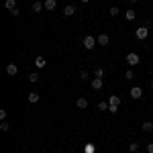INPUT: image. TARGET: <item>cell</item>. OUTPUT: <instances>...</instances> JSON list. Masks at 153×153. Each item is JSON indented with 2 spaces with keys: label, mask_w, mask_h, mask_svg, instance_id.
<instances>
[{
  "label": "cell",
  "mask_w": 153,
  "mask_h": 153,
  "mask_svg": "<svg viewBox=\"0 0 153 153\" xmlns=\"http://www.w3.org/2000/svg\"><path fill=\"white\" fill-rule=\"evenodd\" d=\"M82 45H84V49L92 51V49L98 45V39H96L94 35H86V37H84V41H82Z\"/></svg>",
  "instance_id": "cell-1"
},
{
  "label": "cell",
  "mask_w": 153,
  "mask_h": 153,
  "mask_svg": "<svg viewBox=\"0 0 153 153\" xmlns=\"http://www.w3.org/2000/svg\"><path fill=\"white\" fill-rule=\"evenodd\" d=\"M127 63H129V65H139V63H141V57H139V53H135V51L127 53Z\"/></svg>",
  "instance_id": "cell-2"
},
{
  "label": "cell",
  "mask_w": 153,
  "mask_h": 153,
  "mask_svg": "<svg viewBox=\"0 0 153 153\" xmlns=\"http://www.w3.org/2000/svg\"><path fill=\"white\" fill-rule=\"evenodd\" d=\"M135 37H137L139 41H145V39L149 37V29H147V27H139V29H135Z\"/></svg>",
  "instance_id": "cell-3"
},
{
  "label": "cell",
  "mask_w": 153,
  "mask_h": 153,
  "mask_svg": "<svg viewBox=\"0 0 153 153\" xmlns=\"http://www.w3.org/2000/svg\"><path fill=\"white\" fill-rule=\"evenodd\" d=\"M129 94H131V98H133V100H141V98H143V88H139V86H133Z\"/></svg>",
  "instance_id": "cell-4"
},
{
  "label": "cell",
  "mask_w": 153,
  "mask_h": 153,
  "mask_svg": "<svg viewBox=\"0 0 153 153\" xmlns=\"http://www.w3.org/2000/svg\"><path fill=\"white\" fill-rule=\"evenodd\" d=\"M90 86H92V90H102V86H104V82H102V78H92V82H90Z\"/></svg>",
  "instance_id": "cell-5"
},
{
  "label": "cell",
  "mask_w": 153,
  "mask_h": 153,
  "mask_svg": "<svg viewBox=\"0 0 153 153\" xmlns=\"http://www.w3.org/2000/svg\"><path fill=\"white\" fill-rule=\"evenodd\" d=\"M96 39H98V45H102V47L110 43V37L106 35V33H102V35H98V37H96Z\"/></svg>",
  "instance_id": "cell-6"
},
{
  "label": "cell",
  "mask_w": 153,
  "mask_h": 153,
  "mask_svg": "<svg viewBox=\"0 0 153 153\" xmlns=\"http://www.w3.org/2000/svg\"><path fill=\"white\" fill-rule=\"evenodd\" d=\"M6 74H8V76H16V74H19V65H16V63H8V65H6Z\"/></svg>",
  "instance_id": "cell-7"
},
{
  "label": "cell",
  "mask_w": 153,
  "mask_h": 153,
  "mask_svg": "<svg viewBox=\"0 0 153 153\" xmlns=\"http://www.w3.org/2000/svg\"><path fill=\"white\" fill-rule=\"evenodd\" d=\"M76 6H74V4H68V6H63V14H65V16H74V14H76Z\"/></svg>",
  "instance_id": "cell-8"
},
{
  "label": "cell",
  "mask_w": 153,
  "mask_h": 153,
  "mask_svg": "<svg viewBox=\"0 0 153 153\" xmlns=\"http://www.w3.org/2000/svg\"><path fill=\"white\" fill-rule=\"evenodd\" d=\"M35 65L39 68V70H43V68L47 65V61H45V57H43V55H37V57H35Z\"/></svg>",
  "instance_id": "cell-9"
},
{
  "label": "cell",
  "mask_w": 153,
  "mask_h": 153,
  "mask_svg": "<svg viewBox=\"0 0 153 153\" xmlns=\"http://www.w3.org/2000/svg\"><path fill=\"white\" fill-rule=\"evenodd\" d=\"M76 104H78V108H80V110H86V108H88V98H84V96H80Z\"/></svg>",
  "instance_id": "cell-10"
},
{
  "label": "cell",
  "mask_w": 153,
  "mask_h": 153,
  "mask_svg": "<svg viewBox=\"0 0 153 153\" xmlns=\"http://www.w3.org/2000/svg\"><path fill=\"white\" fill-rule=\"evenodd\" d=\"M43 4H45V10H55V6H57V0H45V2H43Z\"/></svg>",
  "instance_id": "cell-11"
},
{
  "label": "cell",
  "mask_w": 153,
  "mask_h": 153,
  "mask_svg": "<svg viewBox=\"0 0 153 153\" xmlns=\"http://www.w3.org/2000/svg\"><path fill=\"white\" fill-rule=\"evenodd\" d=\"M39 98H41L39 92H29V102H31V104H37V102H39Z\"/></svg>",
  "instance_id": "cell-12"
},
{
  "label": "cell",
  "mask_w": 153,
  "mask_h": 153,
  "mask_svg": "<svg viewBox=\"0 0 153 153\" xmlns=\"http://www.w3.org/2000/svg\"><path fill=\"white\" fill-rule=\"evenodd\" d=\"M43 8H45L43 2H33V6H31V10H33V12H41Z\"/></svg>",
  "instance_id": "cell-13"
},
{
  "label": "cell",
  "mask_w": 153,
  "mask_h": 153,
  "mask_svg": "<svg viewBox=\"0 0 153 153\" xmlns=\"http://www.w3.org/2000/svg\"><path fill=\"white\" fill-rule=\"evenodd\" d=\"M108 104H114V106H120V96L112 94L110 98H108Z\"/></svg>",
  "instance_id": "cell-14"
},
{
  "label": "cell",
  "mask_w": 153,
  "mask_h": 153,
  "mask_svg": "<svg viewBox=\"0 0 153 153\" xmlns=\"http://www.w3.org/2000/svg\"><path fill=\"white\" fill-rule=\"evenodd\" d=\"M4 6H6V10H14V8H16V0H6V2H4Z\"/></svg>",
  "instance_id": "cell-15"
},
{
  "label": "cell",
  "mask_w": 153,
  "mask_h": 153,
  "mask_svg": "<svg viewBox=\"0 0 153 153\" xmlns=\"http://www.w3.org/2000/svg\"><path fill=\"white\" fill-rule=\"evenodd\" d=\"M125 16H127L129 23H133V21L137 19V12H135V10H127V12H125Z\"/></svg>",
  "instance_id": "cell-16"
},
{
  "label": "cell",
  "mask_w": 153,
  "mask_h": 153,
  "mask_svg": "<svg viewBox=\"0 0 153 153\" xmlns=\"http://www.w3.org/2000/svg\"><path fill=\"white\" fill-rule=\"evenodd\" d=\"M39 78H41V76H39V74H37V71H33V74H29V82H31V84L39 82Z\"/></svg>",
  "instance_id": "cell-17"
},
{
  "label": "cell",
  "mask_w": 153,
  "mask_h": 153,
  "mask_svg": "<svg viewBox=\"0 0 153 153\" xmlns=\"http://www.w3.org/2000/svg\"><path fill=\"white\" fill-rule=\"evenodd\" d=\"M149 131H153V123L145 120V123H143V133H149Z\"/></svg>",
  "instance_id": "cell-18"
},
{
  "label": "cell",
  "mask_w": 153,
  "mask_h": 153,
  "mask_svg": "<svg viewBox=\"0 0 153 153\" xmlns=\"http://www.w3.org/2000/svg\"><path fill=\"white\" fill-rule=\"evenodd\" d=\"M84 151H86V153H96V145H92V143L84 145Z\"/></svg>",
  "instance_id": "cell-19"
},
{
  "label": "cell",
  "mask_w": 153,
  "mask_h": 153,
  "mask_svg": "<svg viewBox=\"0 0 153 153\" xmlns=\"http://www.w3.org/2000/svg\"><path fill=\"white\" fill-rule=\"evenodd\" d=\"M139 149H141V145H139V143H131V145H129V151L131 153H137Z\"/></svg>",
  "instance_id": "cell-20"
},
{
  "label": "cell",
  "mask_w": 153,
  "mask_h": 153,
  "mask_svg": "<svg viewBox=\"0 0 153 153\" xmlns=\"http://www.w3.org/2000/svg\"><path fill=\"white\" fill-rule=\"evenodd\" d=\"M94 78H104V68H96L94 70Z\"/></svg>",
  "instance_id": "cell-21"
},
{
  "label": "cell",
  "mask_w": 153,
  "mask_h": 153,
  "mask_svg": "<svg viewBox=\"0 0 153 153\" xmlns=\"http://www.w3.org/2000/svg\"><path fill=\"white\" fill-rule=\"evenodd\" d=\"M96 110H102V112L108 110V102H98V104H96Z\"/></svg>",
  "instance_id": "cell-22"
},
{
  "label": "cell",
  "mask_w": 153,
  "mask_h": 153,
  "mask_svg": "<svg viewBox=\"0 0 153 153\" xmlns=\"http://www.w3.org/2000/svg\"><path fill=\"white\" fill-rule=\"evenodd\" d=\"M125 78H127L129 82H131V80H135V71H133V70H127V74H125Z\"/></svg>",
  "instance_id": "cell-23"
},
{
  "label": "cell",
  "mask_w": 153,
  "mask_h": 153,
  "mask_svg": "<svg viewBox=\"0 0 153 153\" xmlns=\"http://www.w3.org/2000/svg\"><path fill=\"white\" fill-rule=\"evenodd\" d=\"M108 12H110V16H118V14H120V10H118L117 6H110V10H108Z\"/></svg>",
  "instance_id": "cell-24"
},
{
  "label": "cell",
  "mask_w": 153,
  "mask_h": 153,
  "mask_svg": "<svg viewBox=\"0 0 153 153\" xmlns=\"http://www.w3.org/2000/svg\"><path fill=\"white\" fill-rule=\"evenodd\" d=\"M8 129H10V125L6 120H0V131H8Z\"/></svg>",
  "instance_id": "cell-25"
},
{
  "label": "cell",
  "mask_w": 153,
  "mask_h": 153,
  "mask_svg": "<svg viewBox=\"0 0 153 153\" xmlns=\"http://www.w3.org/2000/svg\"><path fill=\"white\" fill-rule=\"evenodd\" d=\"M108 110H110V114H117V112H118V106H114V104H108Z\"/></svg>",
  "instance_id": "cell-26"
},
{
  "label": "cell",
  "mask_w": 153,
  "mask_h": 153,
  "mask_svg": "<svg viewBox=\"0 0 153 153\" xmlns=\"http://www.w3.org/2000/svg\"><path fill=\"white\" fill-rule=\"evenodd\" d=\"M80 80H88V71H86V70L80 71Z\"/></svg>",
  "instance_id": "cell-27"
},
{
  "label": "cell",
  "mask_w": 153,
  "mask_h": 153,
  "mask_svg": "<svg viewBox=\"0 0 153 153\" xmlns=\"http://www.w3.org/2000/svg\"><path fill=\"white\" fill-rule=\"evenodd\" d=\"M10 14H12V19H19V14H21V10H19V8H14V10H12Z\"/></svg>",
  "instance_id": "cell-28"
},
{
  "label": "cell",
  "mask_w": 153,
  "mask_h": 153,
  "mask_svg": "<svg viewBox=\"0 0 153 153\" xmlns=\"http://www.w3.org/2000/svg\"><path fill=\"white\" fill-rule=\"evenodd\" d=\"M0 120H6V110H0Z\"/></svg>",
  "instance_id": "cell-29"
},
{
  "label": "cell",
  "mask_w": 153,
  "mask_h": 153,
  "mask_svg": "<svg viewBox=\"0 0 153 153\" xmlns=\"http://www.w3.org/2000/svg\"><path fill=\"white\" fill-rule=\"evenodd\" d=\"M147 153H153V143H147Z\"/></svg>",
  "instance_id": "cell-30"
},
{
  "label": "cell",
  "mask_w": 153,
  "mask_h": 153,
  "mask_svg": "<svg viewBox=\"0 0 153 153\" xmlns=\"http://www.w3.org/2000/svg\"><path fill=\"white\" fill-rule=\"evenodd\" d=\"M80 2H84V4H88V2H90V0H80Z\"/></svg>",
  "instance_id": "cell-31"
},
{
  "label": "cell",
  "mask_w": 153,
  "mask_h": 153,
  "mask_svg": "<svg viewBox=\"0 0 153 153\" xmlns=\"http://www.w3.org/2000/svg\"><path fill=\"white\" fill-rule=\"evenodd\" d=\"M131 2H139V0H131Z\"/></svg>",
  "instance_id": "cell-32"
},
{
  "label": "cell",
  "mask_w": 153,
  "mask_h": 153,
  "mask_svg": "<svg viewBox=\"0 0 153 153\" xmlns=\"http://www.w3.org/2000/svg\"><path fill=\"white\" fill-rule=\"evenodd\" d=\"M151 90H153V82H151Z\"/></svg>",
  "instance_id": "cell-33"
}]
</instances>
